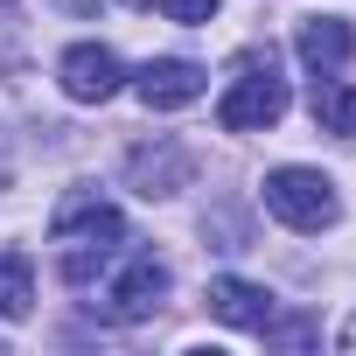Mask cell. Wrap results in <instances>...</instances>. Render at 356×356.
Here are the masks:
<instances>
[{
  "label": "cell",
  "mask_w": 356,
  "mask_h": 356,
  "mask_svg": "<svg viewBox=\"0 0 356 356\" xmlns=\"http://www.w3.org/2000/svg\"><path fill=\"white\" fill-rule=\"evenodd\" d=\"M133 91H140L147 112H182V105H196L210 91V70L189 63V56H154V63L133 70Z\"/></svg>",
  "instance_id": "obj_5"
},
{
  "label": "cell",
  "mask_w": 356,
  "mask_h": 356,
  "mask_svg": "<svg viewBox=\"0 0 356 356\" xmlns=\"http://www.w3.org/2000/svg\"><path fill=\"white\" fill-rule=\"evenodd\" d=\"M280 112H286V84L273 77V56H266V63L245 56V70H238L231 91L217 98V126H224V133H266V126H280Z\"/></svg>",
  "instance_id": "obj_2"
},
{
  "label": "cell",
  "mask_w": 356,
  "mask_h": 356,
  "mask_svg": "<svg viewBox=\"0 0 356 356\" xmlns=\"http://www.w3.org/2000/svg\"><path fill=\"white\" fill-rule=\"evenodd\" d=\"M35 307V273L22 252H0V321H29Z\"/></svg>",
  "instance_id": "obj_10"
},
{
  "label": "cell",
  "mask_w": 356,
  "mask_h": 356,
  "mask_svg": "<svg viewBox=\"0 0 356 356\" xmlns=\"http://www.w3.org/2000/svg\"><path fill=\"white\" fill-rule=\"evenodd\" d=\"M307 112H314V126H321V133H335V140H356V84H342L335 70H321V77H314V91H307Z\"/></svg>",
  "instance_id": "obj_9"
},
{
  "label": "cell",
  "mask_w": 356,
  "mask_h": 356,
  "mask_svg": "<svg viewBox=\"0 0 356 356\" xmlns=\"http://www.w3.org/2000/svg\"><path fill=\"white\" fill-rule=\"evenodd\" d=\"M217 8H224V0H161V15H168V22H189V29H196V22H210Z\"/></svg>",
  "instance_id": "obj_11"
},
{
  "label": "cell",
  "mask_w": 356,
  "mask_h": 356,
  "mask_svg": "<svg viewBox=\"0 0 356 356\" xmlns=\"http://www.w3.org/2000/svg\"><path fill=\"white\" fill-rule=\"evenodd\" d=\"M210 314L224 321V328H245V335H259L266 321H273V293L266 286H252V280H238V273H224V280H210Z\"/></svg>",
  "instance_id": "obj_7"
},
{
  "label": "cell",
  "mask_w": 356,
  "mask_h": 356,
  "mask_svg": "<svg viewBox=\"0 0 356 356\" xmlns=\"http://www.w3.org/2000/svg\"><path fill=\"white\" fill-rule=\"evenodd\" d=\"M56 77H63V91H70L77 105H105V98L126 84V63H119L105 42H77V49H63Z\"/></svg>",
  "instance_id": "obj_6"
},
{
  "label": "cell",
  "mask_w": 356,
  "mask_h": 356,
  "mask_svg": "<svg viewBox=\"0 0 356 356\" xmlns=\"http://www.w3.org/2000/svg\"><path fill=\"white\" fill-rule=\"evenodd\" d=\"M49 238H56V245H119V238H126V217H119V203H105L98 189H70V196L56 203V217H49Z\"/></svg>",
  "instance_id": "obj_4"
},
{
  "label": "cell",
  "mask_w": 356,
  "mask_h": 356,
  "mask_svg": "<svg viewBox=\"0 0 356 356\" xmlns=\"http://www.w3.org/2000/svg\"><path fill=\"white\" fill-rule=\"evenodd\" d=\"M112 280L98 286V314L105 321H147L161 300H168V266L161 259H147V252H133V259H119V266H105Z\"/></svg>",
  "instance_id": "obj_3"
},
{
  "label": "cell",
  "mask_w": 356,
  "mask_h": 356,
  "mask_svg": "<svg viewBox=\"0 0 356 356\" xmlns=\"http://www.w3.org/2000/svg\"><path fill=\"white\" fill-rule=\"evenodd\" d=\"M266 210L286 224V231H328L342 217V196L321 168H273L266 175Z\"/></svg>",
  "instance_id": "obj_1"
},
{
  "label": "cell",
  "mask_w": 356,
  "mask_h": 356,
  "mask_svg": "<svg viewBox=\"0 0 356 356\" xmlns=\"http://www.w3.org/2000/svg\"><path fill=\"white\" fill-rule=\"evenodd\" d=\"M293 49H300V63L321 77V70H342V63L356 56V35H349V22H335V15H307L300 35H293Z\"/></svg>",
  "instance_id": "obj_8"
}]
</instances>
